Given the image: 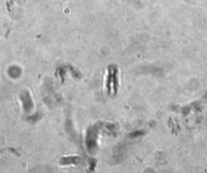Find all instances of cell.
I'll return each instance as SVG.
<instances>
[{
    "label": "cell",
    "instance_id": "6da1fadb",
    "mask_svg": "<svg viewBox=\"0 0 207 173\" xmlns=\"http://www.w3.org/2000/svg\"><path fill=\"white\" fill-rule=\"evenodd\" d=\"M118 80H117V69L116 67L111 66L109 68V75L107 79V88L109 93L115 94L117 91Z\"/></svg>",
    "mask_w": 207,
    "mask_h": 173
}]
</instances>
